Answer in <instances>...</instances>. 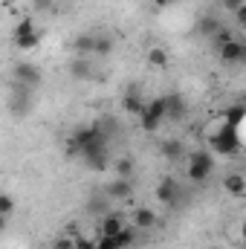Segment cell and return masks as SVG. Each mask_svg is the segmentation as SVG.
<instances>
[{
    "mask_svg": "<svg viewBox=\"0 0 246 249\" xmlns=\"http://www.w3.org/2000/svg\"><path fill=\"white\" fill-rule=\"evenodd\" d=\"M162 107H165V119H171V122H180L185 116V110H188V105H185V99L180 93L162 96Z\"/></svg>",
    "mask_w": 246,
    "mask_h": 249,
    "instance_id": "obj_9",
    "label": "cell"
},
{
    "mask_svg": "<svg viewBox=\"0 0 246 249\" xmlns=\"http://www.w3.org/2000/svg\"><path fill=\"white\" fill-rule=\"evenodd\" d=\"M15 47L23 50V53H26V50H38V47H41V32L35 29V32H29V35H23V38H15Z\"/></svg>",
    "mask_w": 246,
    "mask_h": 249,
    "instance_id": "obj_20",
    "label": "cell"
},
{
    "mask_svg": "<svg viewBox=\"0 0 246 249\" xmlns=\"http://www.w3.org/2000/svg\"><path fill=\"white\" fill-rule=\"evenodd\" d=\"M211 148H214L217 154H223V157H238L241 148H244V142H241V133H238L235 127L220 124V130L211 136Z\"/></svg>",
    "mask_w": 246,
    "mask_h": 249,
    "instance_id": "obj_2",
    "label": "cell"
},
{
    "mask_svg": "<svg viewBox=\"0 0 246 249\" xmlns=\"http://www.w3.org/2000/svg\"><path fill=\"white\" fill-rule=\"evenodd\" d=\"M148 61L154 64V67H165V64H168V53H165L162 47H151V53H148Z\"/></svg>",
    "mask_w": 246,
    "mask_h": 249,
    "instance_id": "obj_26",
    "label": "cell"
},
{
    "mask_svg": "<svg viewBox=\"0 0 246 249\" xmlns=\"http://www.w3.org/2000/svg\"><path fill=\"white\" fill-rule=\"evenodd\" d=\"M70 75H72V78H78V81L90 78V75H93L90 58H81V55H75V58H72V64H70Z\"/></svg>",
    "mask_w": 246,
    "mask_h": 249,
    "instance_id": "obj_16",
    "label": "cell"
},
{
    "mask_svg": "<svg viewBox=\"0 0 246 249\" xmlns=\"http://www.w3.org/2000/svg\"><path fill=\"white\" fill-rule=\"evenodd\" d=\"M29 32H35V20H32V18H20V20L15 23L12 38H23V35H29Z\"/></svg>",
    "mask_w": 246,
    "mask_h": 249,
    "instance_id": "obj_25",
    "label": "cell"
},
{
    "mask_svg": "<svg viewBox=\"0 0 246 249\" xmlns=\"http://www.w3.org/2000/svg\"><path fill=\"white\" fill-rule=\"evenodd\" d=\"M12 212H15V200H12L6 191H0V214H6V217H9Z\"/></svg>",
    "mask_w": 246,
    "mask_h": 249,
    "instance_id": "obj_27",
    "label": "cell"
},
{
    "mask_svg": "<svg viewBox=\"0 0 246 249\" xmlns=\"http://www.w3.org/2000/svg\"><path fill=\"white\" fill-rule=\"evenodd\" d=\"M162 157H165L168 162H177V160L183 157V142H180V139H165V142H162Z\"/></svg>",
    "mask_w": 246,
    "mask_h": 249,
    "instance_id": "obj_18",
    "label": "cell"
},
{
    "mask_svg": "<svg viewBox=\"0 0 246 249\" xmlns=\"http://www.w3.org/2000/svg\"><path fill=\"white\" fill-rule=\"evenodd\" d=\"M180 194H183V186L177 183V177H165V180H159V186H157V200H159L162 206H177Z\"/></svg>",
    "mask_w": 246,
    "mask_h": 249,
    "instance_id": "obj_7",
    "label": "cell"
},
{
    "mask_svg": "<svg viewBox=\"0 0 246 249\" xmlns=\"http://www.w3.org/2000/svg\"><path fill=\"white\" fill-rule=\"evenodd\" d=\"M84 209H87V214H96V217H102V214H107V212H110V197H107L105 191H93Z\"/></svg>",
    "mask_w": 246,
    "mask_h": 249,
    "instance_id": "obj_11",
    "label": "cell"
},
{
    "mask_svg": "<svg viewBox=\"0 0 246 249\" xmlns=\"http://www.w3.org/2000/svg\"><path fill=\"white\" fill-rule=\"evenodd\" d=\"M102 235H116V232H122L124 229V214L122 212H107V214H102Z\"/></svg>",
    "mask_w": 246,
    "mask_h": 249,
    "instance_id": "obj_12",
    "label": "cell"
},
{
    "mask_svg": "<svg viewBox=\"0 0 246 249\" xmlns=\"http://www.w3.org/2000/svg\"><path fill=\"white\" fill-rule=\"evenodd\" d=\"M107 136L99 130V124H90V127H78L70 139H67V154L70 157H90V154H99V151H110L107 148Z\"/></svg>",
    "mask_w": 246,
    "mask_h": 249,
    "instance_id": "obj_1",
    "label": "cell"
},
{
    "mask_svg": "<svg viewBox=\"0 0 246 249\" xmlns=\"http://www.w3.org/2000/svg\"><path fill=\"white\" fill-rule=\"evenodd\" d=\"M6 226H9V217H6V214H0V232H6Z\"/></svg>",
    "mask_w": 246,
    "mask_h": 249,
    "instance_id": "obj_35",
    "label": "cell"
},
{
    "mask_svg": "<svg viewBox=\"0 0 246 249\" xmlns=\"http://www.w3.org/2000/svg\"><path fill=\"white\" fill-rule=\"evenodd\" d=\"M217 53H220V61H223V64H241V61H246V44H244V41H238V38H232V41L220 44V47H217Z\"/></svg>",
    "mask_w": 246,
    "mask_h": 249,
    "instance_id": "obj_8",
    "label": "cell"
},
{
    "mask_svg": "<svg viewBox=\"0 0 246 249\" xmlns=\"http://www.w3.org/2000/svg\"><path fill=\"white\" fill-rule=\"evenodd\" d=\"M235 15H238V23H241V26H244V23H246V6H241V9H238V12H235Z\"/></svg>",
    "mask_w": 246,
    "mask_h": 249,
    "instance_id": "obj_33",
    "label": "cell"
},
{
    "mask_svg": "<svg viewBox=\"0 0 246 249\" xmlns=\"http://www.w3.org/2000/svg\"><path fill=\"white\" fill-rule=\"evenodd\" d=\"M72 247L75 249H96V241H90V238H72Z\"/></svg>",
    "mask_w": 246,
    "mask_h": 249,
    "instance_id": "obj_29",
    "label": "cell"
},
{
    "mask_svg": "<svg viewBox=\"0 0 246 249\" xmlns=\"http://www.w3.org/2000/svg\"><path fill=\"white\" fill-rule=\"evenodd\" d=\"M130 226H133V229H142V232H145V229H154V226H157V214H154L151 209H136V212L130 214Z\"/></svg>",
    "mask_w": 246,
    "mask_h": 249,
    "instance_id": "obj_13",
    "label": "cell"
},
{
    "mask_svg": "<svg viewBox=\"0 0 246 249\" xmlns=\"http://www.w3.org/2000/svg\"><path fill=\"white\" fill-rule=\"evenodd\" d=\"M12 84L38 90V87H41V67H38V64H29V61L15 64V70H12Z\"/></svg>",
    "mask_w": 246,
    "mask_h": 249,
    "instance_id": "obj_5",
    "label": "cell"
},
{
    "mask_svg": "<svg viewBox=\"0 0 246 249\" xmlns=\"http://www.w3.org/2000/svg\"><path fill=\"white\" fill-rule=\"evenodd\" d=\"M32 6H35L38 12H53V6H55V0H32Z\"/></svg>",
    "mask_w": 246,
    "mask_h": 249,
    "instance_id": "obj_30",
    "label": "cell"
},
{
    "mask_svg": "<svg viewBox=\"0 0 246 249\" xmlns=\"http://www.w3.org/2000/svg\"><path fill=\"white\" fill-rule=\"evenodd\" d=\"M107 162H110V151H99V154L84 157V165H87V168H93V171H105V168H107Z\"/></svg>",
    "mask_w": 246,
    "mask_h": 249,
    "instance_id": "obj_19",
    "label": "cell"
},
{
    "mask_svg": "<svg viewBox=\"0 0 246 249\" xmlns=\"http://www.w3.org/2000/svg\"><path fill=\"white\" fill-rule=\"evenodd\" d=\"M244 119H246V107L244 105H232V107L223 110V124H226V127H235V130H238V127L244 124Z\"/></svg>",
    "mask_w": 246,
    "mask_h": 249,
    "instance_id": "obj_14",
    "label": "cell"
},
{
    "mask_svg": "<svg viewBox=\"0 0 246 249\" xmlns=\"http://www.w3.org/2000/svg\"><path fill=\"white\" fill-rule=\"evenodd\" d=\"M226 41H232V29H226V26H220V29L214 32V44L220 47V44H226Z\"/></svg>",
    "mask_w": 246,
    "mask_h": 249,
    "instance_id": "obj_28",
    "label": "cell"
},
{
    "mask_svg": "<svg viewBox=\"0 0 246 249\" xmlns=\"http://www.w3.org/2000/svg\"><path fill=\"white\" fill-rule=\"evenodd\" d=\"M122 107L127 110V113H133V116H139V113H142V107H145V102H142V99H139V93L133 90V93H127V96H124Z\"/></svg>",
    "mask_w": 246,
    "mask_h": 249,
    "instance_id": "obj_22",
    "label": "cell"
},
{
    "mask_svg": "<svg viewBox=\"0 0 246 249\" xmlns=\"http://www.w3.org/2000/svg\"><path fill=\"white\" fill-rule=\"evenodd\" d=\"M116 177H124V180H130L133 177V168H136V162L130 160V157H122V160H116Z\"/></svg>",
    "mask_w": 246,
    "mask_h": 249,
    "instance_id": "obj_24",
    "label": "cell"
},
{
    "mask_svg": "<svg viewBox=\"0 0 246 249\" xmlns=\"http://www.w3.org/2000/svg\"><path fill=\"white\" fill-rule=\"evenodd\" d=\"M35 107V90L29 87H20V84H12V96H9V113L12 116H29Z\"/></svg>",
    "mask_w": 246,
    "mask_h": 249,
    "instance_id": "obj_3",
    "label": "cell"
},
{
    "mask_svg": "<svg viewBox=\"0 0 246 249\" xmlns=\"http://www.w3.org/2000/svg\"><path fill=\"white\" fill-rule=\"evenodd\" d=\"M55 249H75L72 247V238H58L55 241Z\"/></svg>",
    "mask_w": 246,
    "mask_h": 249,
    "instance_id": "obj_32",
    "label": "cell"
},
{
    "mask_svg": "<svg viewBox=\"0 0 246 249\" xmlns=\"http://www.w3.org/2000/svg\"><path fill=\"white\" fill-rule=\"evenodd\" d=\"M171 3H174V0H154L157 9H165V6H171Z\"/></svg>",
    "mask_w": 246,
    "mask_h": 249,
    "instance_id": "obj_34",
    "label": "cell"
},
{
    "mask_svg": "<svg viewBox=\"0 0 246 249\" xmlns=\"http://www.w3.org/2000/svg\"><path fill=\"white\" fill-rule=\"evenodd\" d=\"M110 200H130L133 197V180H124V177H116V180H110L107 186L102 188Z\"/></svg>",
    "mask_w": 246,
    "mask_h": 249,
    "instance_id": "obj_10",
    "label": "cell"
},
{
    "mask_svg": "<svg viewBox=\"0 0 246 249\" xmlns=\"http://www.w3.org/2000/svg\"><path fill=\"white\" fill-rule=\"evenodd\" d=\"M93 41H96V35H93V32H84V35H78V38L72 41V50H75V55H81V58H90V55H93Z\"/></svg>",
    "mask_w": 246,
    "mask_h": 249,
    "instance_id": "obj_15",
    "label": "cell"
},
{
    "mask_svg": "<svg viewBox=\"0 0 246 249\" xmlns=\"http://www.w3.org/2000/svg\"><path fill=\"white\" fill-rule=\"evenodd\" d=\"M113 53V38L110 35H96V41H93V55H110Z\"/></svg>",
    "mask_w": 246,
    "mask_h": 249,
    "instance_id": "obj_21",
    "label": "cell"
},
{
    "mask_svg": "<svg viewBox=\"0 0 246 249\" xmlns=\"http://www.w3.org/2000/svg\"><path fill=\"white\" fill-rule=\"evenodd\" d=\"M211 171H214V160H211L209 151L200 148V151H194V154L188 157V180H191V183H203V180H209Z\"/></svg>",
    "mask_w": 246,
    "mask_h": 249,
    "instance_id": "obj_4",
    "label": "cell"
},
{
    "mask_svg": "<svg viewBox=\"0 0 246 249\" xmlns=\"http://www.w3.org/2000/svg\"><path fill=\"white\" fill-rule=\"evenodd\" d=\"M162 119H165L162 96L154 99V102H145V107H142V113H139V124H142V130H145V133H154V130L162 124Z\"/></svg>",
    "mask_w": 246,
    "mask_h": 249,
    "instance_id": "obj_6",
    "label": "cell"
},
{
    "mask_svg": "<svg viewBox=\"0 0 246 249\" xmlns=\"http://www.w3.org/2000/svg\"><path fill=\"white\" fill-rule=\"evenodd\" d=\"M223 188H226L232 197H244L246 194V180L241 177V174H229V177L223 180Z\"/></svg>",
    "mask_w": 246,
    "mask_h": 249,
    "instance_id": "obj_17",
    "label": "cell"
},
{
    "mask_svg": "<svg viewBox=\"0 0 246 249\" xmlns=\"http://www.w3.org/2000/svg\"><path fill=\"white\" fill-rule=\"evenodd\" d=\"M220 29V20L214 18V15H206V18H200V23H197V32L200 35H214Z\"/></svg>",
    "mask_w": 246,
    "mask_h": 249,
    "instance_id": "obj_23",
    "label": "cell"
},
{
    "mask_svg": "<svg viewBox=\"0 0 246 249\" xmlns=\"http://www.w3.org/2000/svg\"><path fill=\"white\" fill-rule=\"evenodd\" d=\"M223 3V9H229V12H238L241 6H244V0H220Z\"/></svg>",
    "mask_w": 246,
    "mask_h": 249,
    "instance_id": "obj_31",
    "label": "cell"
}]
</instances>
